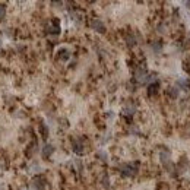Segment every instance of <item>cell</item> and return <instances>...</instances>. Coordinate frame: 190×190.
I'll list each match as a JSON object with an SVG mask.
<instances>
[{
	"mask_svg": "<svg viewBox=\"0 0 190 190\" xmlns=\"http://www.w3.org/2000/svg\"><path fill=\"white\" fill-rule=\"evenodd\" d=\"M135 111H136V108L133 105H126L124 107V114H133Z\"/></svg>",
	"mask_w": 190,
	"mask_h": 190,
	"instance_id": "obj_11",
	"label": "cell"
},
{
	"mask_svg": "<svg viewBox=\"0 0 190 190\" xmlns=\"http://www.w3.org/2000/svg\"><path fill=\"white\" fill-rule=\"evenodd\" d=\"M146 72L143 70V69H138V70L135 72V78H136V81L139 82H145V79H146Z\"/></svg>",
	"mask_w": 190,
	"mask_h": 190,
	"instance_id": "obj_5",
	"label": "cell"
},
{
	"mask_svg": "<svg viewBox=\"0 0 190 190\" xmlns=\"http://www.w3.org/2000/svg\"><path fill=\"white\" fill-rule=\"evenodd\" d=\"M120 170H121V174H123V176L132 177V176H135L136 171H138V164H136V162H132V164H123V165L120 167Z\"/></svg>",
	"mask_w": 190,
	"mask_h": 190,
	"instance_id": "obj_1",
	"label": "cell"
},
{
	"mask_svg": "<svg viewBox=\"0 0 190 190\" xmlns=\"http://www.w3.org/2000/svg\"><path fill=\"white\" fill-rule=\"evenodd\" d=\"M158 91V82H155V83H152V85H149V89H148V92H149V94H155V92H157Z\"/></svg>",
	"mask_w": 190,
	"mask_h": 190,
	"instance_id": "obj_10",
	"label": "cell"
},
{
	"mask_svg": "<svg viewBox=\"0 0 190 190\" xmlns=\"http://www.w3.org/2000/svg\"><path fill=\"white\" fill-rule=\"evenodd\" d=\"M53 152H54V146H53V145H45V146L43 148V157L48 158Z\"/></svg>",
	"mask_w": 190,
	"mask_h": 190,
	"instance_id": "obj_7",
	"label": "cell"
},
{
	"mask_svg": "<svg viewBox=\"0 0 190 190\" xmlns=\"http://www.w3.org/2000/svg\"><path fill=\"white\" fill-rule=\"evenodd\" d=\"M186 6H187V7H190V2H186Z\"/></svg>",
	"mask_w": 190,
	"mask_h": 190,
	"instance_id": "obj_16",
	"label": "cell"
},
{
	"mask_svg": "<svg viewBox=\"0 0 190 190\" xmlns=\"http://www.w3.org/2000/svg\"><path fill=\"white\" fill-rule=\"evenodd\" d=\"M159 158H161V162H162V165L165 167L167 170H170V171H171L170 154H168V152H161V155H159Z\"/></svg>",
	"mask_w": 190,
	"mask_h": 190,
	"instance_id": "obj_3",
	"label": "cell"
},
{
	"mask_svg": "<svg viewBox=\"0 0 190 190\" xmlns=\"http://www.w3.org/2000/svg\"><path fill=\"white\" fill-rule=\"evenodd\" d=\"M167 94H168L170 98L176 100V98H178V88H176V86H170V88L167 89Z\"/></svg>",
	"mask_w": 190,
	"mask_h": 190,
	"instance_id": "obj_6",
	"label": "cell"
},
{
	"mask_svg": "<svg viewBox=\"0 0 190 190\" xmlns=\"http://www.w3.org/2000/svg\"><path fill=\"white\" fill-rule=\"evenodd\" d=\"M5 13H6V7L3 5H0V19L5 18Z\"/></svg>",
	"mask_w": 190,
	"mask_h": 190,
	"instance_id": "obj_12",
	"label": "cell"
},
{
	"mask_svg": "<svg viewBox=\"0 0 190 190\" xmlns=\"http://www.w3.org/2000/svg\"><path fill=\"white\" fill-rule=\"evenodd\" d=\"M104 186L108 187V178H107V177H104Z\"/></svg>",
	"mask_w": 190,
	"mask_h": 190,
	"instance_id": "obj_15",
	"label": "cell"
},
{
	"mask_svg": "<svg viewBox=\"0 0 190 190\" xmlns=\"http://www.w3.org/2000/svg\"><path fill=\"white\" fill-rule=\"evenodd\" d=\"M91 28L97 31V32H105V25L102 24V21L100 19H92L91 21Z\"/></svg>",
	"mask_w": 190,
	"mask_h": 190,
	"instance_id": "obj_2",
	"label": "cell"
},
{
	"mask_svg": "<svg viewBox=\"0 0 190 190\" xmlns=\"http://www.w3.org/2000/svg\"><path fill=\"white\" fill-rule=\"evenodd\" d=\"M32 187L35 190H44V187H45V180H44V178H40V177L34 178Z\"/></svg>",
	"mask_w": 190,
	"mask_h": 190,
	"instance_id": "obj_4",
	"label": "cell"
},
{
	"mask_svg": "<svg viewBox=\"0 0 190 190\" xmlns=\"http://www.w3.org/2000/svg\"><path fill=\"white\" fill-rule=\"evenodd\" d=\"M177 85L183 86L186 89H190V79H178V81H177Z\"/></svg>",
	"mask_w": 190,
	"mask_h": 190,
	"instance_id": "obj_9",
	"label": "cell"
},
{
	"mask_svg": "<svg viewBox=\"0 0 190 190\" xmlns=\"http://www.w3.org/2000/svg\"><path fill=\"white\" fill-rule=\"evenodd\" d=\"M98 157L102 158V161H107V154H105V152L100 151V152H98Z\"/></svg>",
	"mask_w": 190,
	"mask_h": 190,
	"instance_id": "obj_14",
	"label": "cell"
},
{
	"mask_svg": "<svg viewBox=\"0 0 190 190\" xmlns=\"http://www.w3.org/2000/svg\"><path fill=\"white\" fill-rule=\"evenodd\" d=\"M126 41H127L129 45H133V44H135V38H133L132 35H127V37H126Z\"/></svg>",
	"mask_w": 190,
	"mask_h": 190,
	"instance_id": "obj_13",
	"label": "cell"
},
{
	"mask_svg": "<svg viewBox=\"0 0 190 190\" xmlns=\"http://www.w3.org/2000/svg\"><path fill=\"white\" fill-rule=\"evenodd\" d=\"M73 151H75L76 154H82V152H83V145H82L81 140H75V142H73Z\"/></svg>",
	"mask_w": 190,
	"mask_h": 190,
	"instance_id": "obj_8",
	"label": "cell"
}]
</instances>
